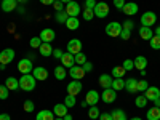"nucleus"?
I'll return each mask as SVG.
<instances>
[{"mask_svg": "<svg viewBox=\"0 0 160 120\" xmlns=\"http://www.w3.org/2000/svg\"><path fill=\"white\" fill-rule=\"evenodd\" d=\"M99 85H101L102 88H111V87H112V77H111L109 74H102V75L99 77Z\"/></svg>", "mask_w": 160, "mask_h": 120, "instance_id": "5701e85b", "label": "nucleus"}, {"mask_svg": "<svg viewBox=\"0 0 160 120\" xmlns=\"http://www.w3.org/2000/svg\"><path fill=\"white\" fill-rule=\"evenodd\" d=\"M59 61H61V66H64V68H68V69H71L72 66H75V58H74V55H71L69 51L64 53Z\"/></svg>", "mask_w": 160, "mask_h": 120, "instance_id": "ddd939ff", "label": "nucleus"}, {"mask_svg": "<svg viewBox=\"0 0 160 120\" xmlns=\"http://www.w3.org/2000/svg\"><path fill=\"white\" fill-rule=\"evenodd\" d=\"M133 28H135V24H133V21H123V24H122V29H125V31H133Z\"/></svg>", "mask_w": 160, "mask_h": 120, "instance_id": "37998d69", "label": "nucleus"}, {"mask_svg": "<svg viewBox=\"0 0 160 120\" xmlns=\"http://www.w3.org/2000/svg\"><path fill=\"white\" fill-rule=\"evenodd\" d=\"M93 16H95V11L93 10H83V19L85 21H91Z\"/></svg>", "mask_w": 160, "mask_h": 120, "instance_id": "79ce46f5", "label": "nucleus"}, {"mask_svg": "<svg viewBox=\"0 0 160 120\" xmlns=\"http://www.w3.org/2000/svg\"><path fill=\"white\" fill-rule=\"evenodd\" d=\"M133 62H135V68L138 71H144L146 66H148V59H146L144 56H136L135 59H133Z\"/></svg>", "mask_w": 160, "mask_h": 120, "instance_id": "4be33fe9", "label": "nucleus"}, {"mask_svg": "<svg viewBox=\"0 0 160 120\" xmlns=\"http://www.w3.org/2000/svg\"><path fill=\"white\" fill-rule=\"evenodd\" d=\"M93 11H95V16L96 18H106V16L109 15V5L106 3V2H98Z\"/></svg>", "mask_w": 160, "mask_h": 120, "instance_id": "39448f33", "label": "nucleus"}, {"mask_svg": "<svg viewBox=\"0 0 160 120\" xmlns=\"http://www.w3.org/2000/svg\"><path fill=\"white\" fill-rule=\"evenodd\" d=\"M55 120H64V118H62V117H58V118H55Z\"/></svg>", "mask_w": 160, "mask_h": 120, "instance_id": "0e129e2a", "label": "nucleus"}, {"mask_svg": "<svg viewBox=\"0 0 160 120\" xmlns=\"http://www.w3.org/2000/svg\"><path fill=\"white\" fill-rule=\"evenodd\" d=\"M131 120H141V118H139V117H133Z\"/></svg>", "mask_w": 160, "mask_h": 120, "instance_id": "e2e57ef3", "label": "nucleus"}, {"mask_svg": "<svg viewBox=\"0 0 160 120\" xmlns=\"http://www.w3.org/2000/svg\"><path fill=\"white\" fill-rule=\"evenodd\" d=\"M144 96L148 98V101H154V99L160 98V90L157 87H148V90L144 91Z\"/></svg>", "mask_w": 160, "mask_h": 120, "instance_id": "dca6fc26", "label": "nucleus"}, {"mask_svg": "<svg viewBox=\"0 0 160 120\" xmlns=\"http://www.w3.org/2000/svg\"><path fill=\"white\" fill-rule=\"evenodd\" d=\"M122 68H123L125 71H133V69H135V62H133L131 59H125L123 64H122Z\"/></svg>", "mask_w": 160, "mask_h": 120, "instance_id": "a19ab883", "label": "nucleus"}, {"mask_svg": "<svg viewBox=\"0 0 160 120\" xmlns=\"http://www.w3.org/2000/svg\"><path fill=\"white\" fill-rule=\"evenodd\" d=\"M120 37H122L123 40H128V38L131 37V32H130V31H125V29H122V32H120Z\"/></svg>", "mask_w": 160, "mask_h": 120, "instance_id": "3c124183", "label": "nucleus"}, {"mask_svg": "<svg viewBox=\"0 0 160 120\" xmlns=\"http://www.w3.org/2000/svg\"><path fill=\"white\" fill-rule=\"evenodd\" d=\"M5 85H7V88L8 90H18L19 88V80H16L15 77H8L7 80H5Z\"/></svg>", "mask_w": 160, "mask_h": 120, "instance_id": "a878e982", "label": "nucleus"}, {"mask_svg": "<svg viewBox=\"0 0 160 120\" xmlns=\"http://www.w3.org/2000/svg\"><path fill=\"white\" fill-rule=\"evenodd\" d=\"M125 3H127L125 0H114V7H115V8H118V10H122Z\"/></svg>", "mask_w": 160, "mask_h": 120, "instance_id": "8fccbe9b", "label": "nucleus"}, {"mask_svg": "<svg viewBox=\"0 0 160 120\" xmlns=\"http://www.w3.org/2000/svg\"><path fill=\"white\" fill-rule=\"evenodd\" d=\"M80 106H82V108H87V106H88V102H87V101H85V99H83V101H82V102H80Z\"/></svg>", "mask_w": 160, "mask_h": 120, "instance_id": "bf43d9fd", "label": "nucleus"}, {"mask_svg": "<svg viewBox=\"0 0 160 120\" xmlns=\"http://www.w3.org/2000/svg\"><path fill=\"white\" fill-rule=\"evenodd\" d=\"M154 106H155V108H160V98L154 99Z\"/></svg>", "mask_w": 160, "mask_h": 120, "instance_id": "4d7b16f0", "label": "nucleus"}, {"mask_svg": "<svg viewBox=\"0 0 160 120\" xmlns=\"http://www.w3.org/2000/svg\"><path fill=\"white\" fill-rule=\"evenodd\" d=\"M69 75L74 78V80H82L85 77V71L82 69V66H72V68L69 69Z\"/></svg>", "mask_w": 160, "mask_h": 120, "instance_id": "f8f14e48", "label": "nucleus"}, {"mask_svg": "<svg viewBox=\"0 0 160 120\" xmlns=\"http://www.w3.org/2000/svg\"><path fill=\"white\" fill-rule=\"evenodd\" d=\"M154 35H160V26H157V31H155Z\"/></svg>", "mask_w": 160, "mask_h": 120, "instance_id": "052dcab7", "label": "nucleus"}, {"mask_svg": "<svg viewBox=\"0 0 160 120\" xmlns=\"http://www.w3.org/2000/svg\"><path fill=\"white\" fill-rule=\"evenodd\" d=\"M125 90L128 91V93H136L138 91V80L136 78H133V77H130L128 80H125Z\"/></svg>", "mask_w": 160, "mask_h": 120, "instance_id": "f3484780", "label": "nucleus"}, {"mask_svg": "<svg viewBox=\"0 0 160 120\" xmlns=\"http://www.w3.org/2000/svg\"><path fill=\"white\" fill-rule=\"evenodd\" d=\"M158 120H160V118H158Z\"/></svg>", "mask_w": 160, "mask_h": 120, "instance_id": "338daca9", "label": "nucleus"}, {"mask_svg": "<svg viewBox=\"0 0 160 120\" xmlns=\"http://www.w3.org/2000/svg\"><path fill=\"white\" fill-rule=\"evenodd\" d=\"M99 93L96 91V90H90L88 93H87V96H85V101L88 102V106H96V102L99 101Z\"/></svg>", "mask_w": 160, "mask_h": 120, "instance_id": "4468645a", "label": "nucleus"}, {"mask_svg": "<svg viewBox=\"0 0 160 120\" xmlns=\"http://www.w3.org/2000/svg\"><path fill=\"white\" fill-rule=\"evenodd\" d=\"M53 114H55L56 117H64L66 114H68V106L66 104H55Z\"/></svg>", "mask_w": 160, "mask_h": 120, "instance_id": "b1692460", "label": "nucleus"}, {"mask_svg": "<svg viewBox=\"0 0 160 120\" xmlns=\"http://www.w3.org/2000/svg\"><path fill=\"white\" fill-rule=\"evenodd\" d=\"M120 32H122V24L120 22H109L106 26V34L109 37H120Z\"/></svg>", "mask_w": 160, "mask_h": 120, "instance_id": "f03ea898", "label": "nucleus"}, {"mask_svg": "<svg viewBox=\"0 0 160 120\" xmlns=\"http://www.w3.org/2000/svg\"><path fill=\"white\" fill-rule=\"evenodd\" d=\"M64 11L68 13V16H72V18H77L80 15V5L75 2V0H72V2H69L68 5H66Z\"/></svg>", "mask_w": 160, "mask_h": 120, "instance_id": "0eeeda50", "label": "nucleus"}, {"mask_svg": "<svg viewBox=\"0 0 160 120\" xmlns=\"http://www.w3.org/2000/svg\"><path fill=\"white\" fill-rule=\"evenodd\" d=\"M38 51H40V55L42 56H51L53 55V47L47 42H42V45L38 47Z\"/></svg>", "mask_w": 160, "mask_h": 120, "instance_id": "412c9836", "label": "nucleus"}, {"mask_svg": "<svg viewBox=\"0 0 160 120\" xmlns=\"http://www.w3.org/2000/svg\"><path fill=\"white\" fill-rule=\"evenodd\" d=\"M157 22V16L154 11H146L144 15L141 16V26H146V28H151Z\"/></svg>", "mask_w": 160, "mask_h": 120, "instance_id": "20e7f679", "label": "nucleus"}, {"mask_svg": "<svg viewBox=\"0 0 160 120\" xmlns=\"http://www.w3.org/2000/svg\"><path fill=\"white\" fill-rule=\"evenodd\" d=\"M66 75H68V71H66L64 66H58V68H55V77L58 80H64Z\"/></svg>", "mask_w": 160, "mask_h": 120, "instance_id": "cd10ccee", "label": "nucleus"}, {"mask_svg": "<svg viewBox=\"0 0 160 120\" xmlns=\"http://www.w3.org/2000/svg\"><path fill=\"white\" fill-rule=\"evenodd\" d=\"M135 104H136V108L144 109L146 106H148V98H146V96H138V98L135 99Z\"/></svg>", "mask_w": 160, "mask_h": 120, "instance_id": "f704fd0d", "label": "nucleus"}, {"mask_svg": "<svg viewBox=\"0 0 160 120\" xmlns=\"http://www.w3.org/2000/svg\"><path fill=\"white\" fill-rule=\"evenodd\" d=\"M32 75H34L35 80H40V82H42V80H47V78H48V71L40 66V68H34Z\"/></svg>", "mask_w": 160, "mask_h": 120, "instance_id": "2eb2a0df", "label": "nucleus"}, {"mask_svg": "<svg viewBox=\"0 0 160 120\" xmlns=\"http://www.w3.org/2000/svg\"><path fill=\"white\" fill-rule=\"evenodd\" d=\"M82 82L80 80H72V82L68 85V95H72V96H77L80 91H82Z\"/></svg>", "mask_w": 160, "mask_h": 120, "instance_id": "9b49d317", "label": "nucleus"}, {"mask_svg": "<svg viewBox=\"0 0 160 120\" xmlns=\"http://www.w3.org/2000/svg\"><path fill=\"white\" fill-rule=\"evenodd\" d=\"M35 120H55V114H53V111H40Z\"/></svg>", "mask_w": 160, "mask_h": 120, "instance_id": "393cba45", "label": "nucleus"}, {"mask_svg": "<svg viewBox=\"0 0 160 120\" xmlns=\"http://www.w3.org/2000/svg\"><path fill=\"white\" fill-rule=\"evenodd\" d=\"M82 69L85 71V74H87V72H91V71H93V64L87 61V62H83V64H82Z\"/></svg>", "mask_w": 160, "mask_h": 120, "instance_id": "de8ad7c7", "label": "nucleus"}, {"mask_svg": "<svg viewBox=\"0 0 160 120\" xmlns=\"http://www.w3.org/2000/svg\"><path fill=\"white\" fill-rule=\"evenodd\" d=\"M99 109L96 108V106H90V111H88V117L91 120H95V118H99Z\"/></svg>", "mask_w": 160, "mask_h": 120, "instance_id": "473e14b6", "label": "nucleus"}, {"mask_svg": "<svg viewBox=\"0 0 160 120\" xmlns=\"http://www.w3.org/2000/svg\"><path fill=\"white\" fill-rule=\"evenodd\" d=\"M18 71L21 74H32L34 71V66H32V61H29L28 58H24L18 62Z\"/></svg>", "mask_w": 160, "mask_h": 120, "instance_id": "423d86ee", "label": "nucleus"}, {"mask_svg": "<svg viewBox=\"0 0 160 120\" xmlns=\"http://www.w3.org/2000/svg\"><path fill=\"white\" fill-rule=\"evenodd\" d=\"M31 47L32 48H38L40 45H42V40H40V37H34V38H31Z\"/></svg>", "mask_w": 160, "mask_h": 120, "instance_id": "c03bdc74", "label": "nucleus"}, {"mask_svg": "<svg viewBox=\"0 0 160 120\" xmlns=\"http://www.w3.org/2000/svg\"><path fill=\"white\" fill-rule=\"evenodd\" d=\"M68 13H66L64 10L62 11H56V15H55V19H56V22H59V24H66V21H68Z\"/></svg>", "mask_w": 160, "mask_h": 120, "instance_id": "7c9ffc66", "label": "nucleus"}, {"mask_svg": "<svg viewBox=\"0 0 160 120\" xmlns=\"http://www.w3.org/2000/svg\"><path fill=\"white\" fill-rule=\"evenodd\" d=\"M40 40L42 42H47V43H51L53 40H55V37H56V34H55V31L53 29H50V28H47V29H42V32H40Z\"/></svg>", "mask_w": 160, "mask_h": 120, "instance_id": "9d476101", "label": "nucleus"}, {"mask_svg": "<svg viewBox=\"0 0 160 120\" xmlns=\"http://www.w3.org/2000/svg\"><path fill=\"white\" fill-rule=\"evenodd\" d=\"M62 3H69V2H72V0H61Z\"/></svg>", "mask_w": 160, "mask_h": 120, "instance_id": "680f3d73", "label": "nucleus"}, {"mask_svg": "<svg viewBox=\"0 0 160 120\" xmlns=\"http://www.w3.org/2000/svg\"><path fill=\"white\" fill-rule=\"evenodd\" d=\"M125 72H127V71L122 68V66H115V68L112 69V75H114L115 78H122Z\"/></svg>", "mask_w": 160, "mask_h": 120, "instance_id": "72a5a7b5", "label": "nucleus"}, {"mask_svg": "<svg viewBox=\"0 0 160 120\" xmlns=\"http://www.w3.org/2000/svg\"><path fill=\"white\" fill-rule=\"evenodd\" d=\"M40 3H42V5H53V3H55V0H40Z\"/></svg>", "mask_w": 160, "mask_h": 120, "instance_id": "5fc2aeb1", "label": "nucleus"}, {"mask_svg": "<svg viewBox=\"0 0 160 120\" xmlns=\"http://www.w3.org/2000/svg\"><path fill=\"white\" fill-rule=\"evenodd\" d=\"M139 37H141L142 40H151V38L154 37V32H152V29H151V28L141 26V28H139Z\"/></svg>", "mask_w": 160, "mask_h": 120, "instance_id": "6ab92c4d", "label": "nucleus"}, {"mask_svg": "<svg viewBox=\"0 0 160 120\" xmlns=\"http://www.w3.org/2000/svg\"><path fill=\"white\" fill-rule=\"evenodd\" d=\"M16 2H26V0H16Z\"/></svg>", "mask_w": 160, "mask_h": 120, "instance_id": "69168bd1", "label": "nucleus"}, {"mask_svg": "<svg viewBox=\"0 0 160 120\" xmlns=\"http://www.w3.org/2000/svg\"><path fill=\"white\" fill-rule=\"evenodd\" d=\"M66 26H68V29H69V31H75V29H78L80 21H78L77 18L69 16V18H68V21H66Z\"/></svg>", "mask_w": 160, "mask_h": 120, "instance_id": "bb28decb", "label": "nucleus"}, {"mask_svg": "<svg viewBox=\"0 0 160 120\" xmlns=\"http://www.w3.org/2000/svg\"><path fill=\"white\" fill-rule=\"evenodd\" d=\"M64 120H72V115H69V114H66L64 117H62Z\"/></svg>", "mask_w": 160, "mask_h": 120, "instance_id": "13d9d810", "label": "nucleus"}, {"mask_svg": "<svg viewBox=\"0 0 160 120\" xmlns=\"http://www.w3.org/2000/svg\"><path fill=\"white\" fill-rule=\"evenodd\" d=\"M99 120H112V115L108 112H102V114H99Z\"/></svg>", "mask_w": 160, "mask_h": 120, "instance_id": "603ef678", "label": "nucleus"}, {"mask_svg": "<svg viewBox=\"0 0 160 120\" xmlns=\"http://www.w3.org/2000/svg\"><path fill=\"white\" fill-rule=\"evenodd\" d=\"M22 108H24L26 112H32V111L35 109V104H34L31 99H28V101H24V106H22Z\"/></svg>", "mask_w": 160, "mask_h": 120, "instance_id": "ea45409f", "label": "nucleus"}, {"mask_svg": "<svg viewBox=\"0 0 160 120\" xmlns=\"http://www.w3.org/2000/svg\"><path fill=\"white\" fill-rule=\"evenodd\" d=\"M101 99L106 102V104H111L117 99V91L114 88H104L102 95H101Z\"/></svg>", "mask_w": 160, "mask_h": 120, "instance_id": "6e6552de", "label": "nucleus"}, {"mask_svg": "<svg viewBox=\"0 0 160 120\" xmlns=\"http://www.w3.org/2000/svg\"><path fill=\"white\" fill-rule=\"evenodd\" d=\"M53 5H55V10L56 11H62L64 10V3L61 2V0H55V3H53Z\"/></svg>", "mask_w": 160, "mask_h": 120, "instance_id": "09e8293b", "label": "nucleus"}, {"mask_svg": "<svg viewBox=\"0 0 160 120\" xmlns=\"http://www.w3.org/2000/svg\"><path fill=\"white\" fill-rule=\"evenodd\" d=\"M123 13L125 15H128V16H133V15H136L138 13V3H135V2H128V3H125L123 5Z\"/></svg>", "mask_w": 160, "mask_h": 120, "instance_id": "a211bd4d", "label": "nucleus"}, {"mask_svg": "<svg viewBox=\"0 0 160 120\" xmlns=\"http://www.w3.org/2000/svg\"><path fill=\"white\" fill-rule=\"evenodd\" d=\"M68 51L71 55H77V53L82 51V42L78 38H71L69 43H68Z\"/></svg>", "mask_w": 160, "mask_h": 120, "instance_id": "1a4fd4ad", "label": "nucleus"}, {"mask_svg": "<svg viewBox=\"0 0 160 120\" xmlns=\"http://www.w3.org/2000/svg\"><path fill=\"white\" fill-rule=\"evenodd\" d=\"M16 0H2V10L5 13H10L13 10H16Z\"/></svg>", "mask_w": 160, "mask_h": 120, "instance_id": "aec40b11", "label": "nucleus"}, {"mask_svg": "<svg viewBox=\"0 0 160 120\" xmlns=\"http://www.w3.org/2000/svg\"><path fill=\"white\" fill-rule=\"evenodd\" d=\"M64 104L68 106V108H74V106L77 104V101H75V96H72V95H68V96H66V99H64Z\"/></svg>", "mask_w": 160, "mask_h": 120, "instance_id": "4c0bfd02", "label": "nucleus"}, {"mask_svg": "<svg viewBox=\"0 0 160 120\" xmlns=\"http://www.w3.org/2000/svg\"><path fill=\"white\" fill-rule=\"evenodd\" d=\"M149 43H151V48L152 50H160V35H154L149 40Z\"/></svg>", "mask_w": 160, "mask_h": 120, "instance_id": "c9c22d12", "label": "nucleus"}, {"mask_svg": "<svg viewBox=\"0 0 160 120\" xmlns=\"http://www.w3.org/2000/svg\"><path fill=\"white\" fill-rule=\"evenodd\" d=\"M115 91H120V90H125V80L123 78H114L112 80V87Z\"/></svg>", "mask_w": 160, "mask_h": 120, "instance_id": "c756f323", "label": "nucleus"}, {"mask_svg": "<svg viewBox=\"0 0 160 120\" xmlns=\"http://www.w3.org/2000/svg\"><path fill=\"white\" fill-rule=\"evenodd\" d=\"M111 115H112V120H128L127 115H125V112H123L122 109H115V111H112Z\"/></svg>", "mask_w": 160, "mask_h": 120, "instance_id": "2f4dec72", "label": "nucleus"}, {"mask_svg": "<svg viewBox=\"0 0 160 120\" xmlns=\"http://www.w3.org/2000/svg\"><path fill=\"white\" fill-rule=\"evenodd\" d=\"M53 55H55V58L61 59V58H62V55H64V53H62L61 50H58V48H56V50H53Z\"/></svg>", "mask_w": 160, "mask_h": 120, "instance_id": "864d4df0", "label": "nucleus"}, {"mask_svg": "<svg viewBox=\"0 0 160 120\" xmlns=\"http://www.w3.org/2000/svg\"><path fill=\"white\" fill-rule=\"evenodd\" d=\"M15 59V50L13 48H3V51H0V64H10Z\"/></svg>", "mask_w": 160, "mask_h": 120, "instance_id": "7ed1b4c3", "label": "nucleus"}, {"mask_svg": "<svg viewBox=\"0 0 160 120\" xmlns=\"http://www.w3.org/2000/svg\"><path fill=\"white\" fill-rule=\"evenodd\" d=\"M35 82H37V80L34 78L32 74H22L21 78H19V88L24 90V91H34Z\"/></svg>", "mask_w": 160, "mask_h": 120, "instance_id": "f257e3e1", "label": "nucleus"}, {"mask_svg": "<svg viewBox=\"0 0 160 120\" xmlns=\"http://www.w3.org/2000/svg\"><path fill=\"white\" fill-rule=\"evenodd\" d=\"M0 120H11V117L8 114H0Z\"/></svg>", "mask_w": 160, "mask_h": 120, "instance_id": "6e6d98bb", "label": "nucleus"}, {"mask_svg": "<svg viewBox=\"0 0 160 120\" xmlns=\"http://www.w3.org/2000/svg\"><path fill=\"white\" fill-rule=\"evenodd\" d=\"M160 118V108H154L148 111V120H158Z\"/></svg>", "mask_w": 160, "mask_h": 120, "instance_id": "c85d7f7f", "label": "nucleus"}, {"mask_svg": "<svg viewBox=\"0 0 160 120\" xmlns=\"http://www.w3.org/2000/svg\"><path fill=\"white\" fill-rule=\"evenodd\" d=\"M74 58H75V64H77V66H82L83 62H87V56L83 55L82 51L77 53V55H74Z\"/></svg>", "mask_w": 160, "mask_h": 120, "instance_id": "e433bc0d", "label": "nucleus"}, {"mask_svg": "<svg viewBox=\"0 0 160 120\" xmlns=\"http://www.w3.org/2000/svg\"><path fill=\"white\" fill-rule=\"evenodd\" d=\"M149 87V83L146 82V80H141V82H138V91H146Z\"/></svg>", "mask_w": 160, "mask_h": 120, "instance_id": "49530a36", "label": "nucleus"}, {"mask_svg": "<svg viewBox=\"0 0 160 120\" xmlns=\"http://www.w3.org/2000/svg\"><path fill=\"white\" fill-rule=\"evenodd\" d=\"M10 90L7 88V85H0V99H8Z\"/></svg>", "mask_w": 160, "mask_h": 120, "instance_id": "58836bf2", "label": "nucleus"}, {"mask_svg": "<svg viewBox=\"0 0 160 120\" xmlns=\"http://www.w3.org/2000/svg\"><path fill=\"white\" fill-rule=\"evenodd\" d=\"M96 3V0H85V10H95Z\"/></svg>", "mask_w": 160, "mask_h": 120, "instance_id": "a18cd8bd", "label": "nucleus"}]
</instances>
